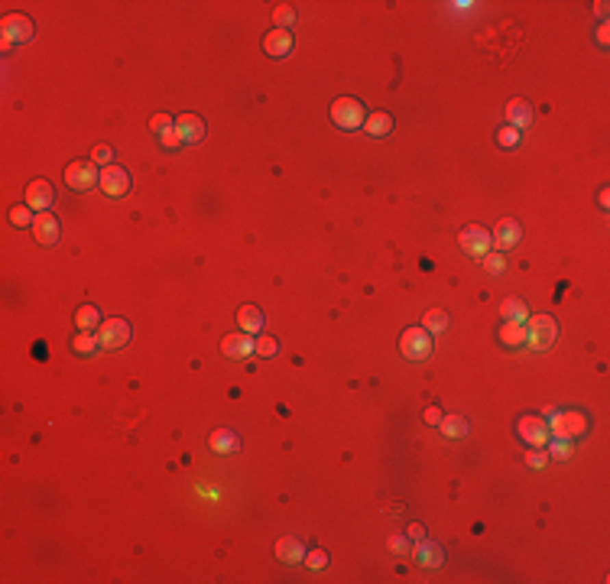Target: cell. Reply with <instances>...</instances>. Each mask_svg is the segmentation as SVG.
Returning a JSON list of instances; mask_svg holds the SVG:
<instances>
[{"mask_svg":"<svg viewBox=\"0 0 610 584\" xmlns=\"http://www.w3.org/2000/svg\"><path fill=\"white\" fill-rule=\"evenodd\" d=\"M526 348L533 351H548L559 338V322L552 315H529L526 318Z\"/></svg>","mask_w":610,"mask_h":584,"instance_id":"1","label":"cell"},{"mask_svg":"<svg viewBox=\"0 0 610 584\" xmlns=\"http://www.w3.org/2000/svg\"><path fill=\"white\" fill-rule=\"evenodd\" d=\"M328 114H331V124L341 127V130H357L367 120V107L357 98H335Z\"/></svg>","mask_w":610,"mask_h":584,"instance_id":"2","label":"cell"},{"mask_svg":"<svg viewBox=\"0 0 610 584\" xmlns=\"http://www.w3.org/2000/svg\"><path fill=\"white\" fill-rule=\"evenodd\" d=\"M587 429H591V422H587V416L585 412H559V416H552L548 419V435L552 438H581L587 435Z\"/></svg>","mask_w":610,"mask_h":584,"instance_id":"3","label":"cell"},{"mask_svg":"<svg viewBox=\"0 0 610 584\" xmlns=\"http://www.w3.org/2000/svg\"><path fill=\"white\" fill-rule=\"evenodd\" d=\"M0 33H3V49H10V46L29 42L36 36V26H33V20L26 13H7L3 23H0Z\"/></svg>","mask_w":610,"mask_h":584,"instance_id":"4","label":"cell"},{"mask_svg":"<svg viewBox=\"0 0 610 584\" xmlns=\"http://www.w3.org/2000/svg\"><path fill=\"white\" fill-rule=\"evenodd\" d=\"M101 182V169L91 160H72L65 169V186L72 192H91Z\"/></svg>","mask_w":610,"mask_h":584,"instance_id":"5","label":"cell"},{"mask_svg":"<svg viewBox=\"0 0 610 584\" xmlns=\"http://www.w3.org/2000/svg\"><path fill=\"white\" fill-rule=\"evenodd\" d=\"M458 244H461V250H464L468 257L484 260L487 253H490V247H494V237H490V231H487L484 224H468V227H461Z\"/></svg>","mask_w":610,"mask_h":584,"instance_id":"6","label":"cell"},{"mask_svg":"<svg viewBox=\"0 0 610 584\" xmlns=\"http://www.w3.org/2000/svg\"><path fill=\"white\" fill-rule=\"evenodd\" d=\"M399 351L406 361H425L432 354V335L425 328H406L399 335Z\"/></svg>","mask_w":610,"mask_h":584,"instance_id":"7","label":"cell"},{"mask_svg":"<svg viewBox=\"0 0 610 584\" xmlns=\"http://www.w3.org/2000/svg\"><path fill=\"white\" fill-rule=\"evenodd\" d=\"M98 341L104 351H117L130 344V322L127 318H104L98 325Z\"/></svg>","mask_w":610,"mask_h":584,"instance_id":"8","label":"cell"},{"mask_svg":"<svg viewBox=\"0 0 610 584\" xmlns=\"http://www.w3.org/2000/svg\"><path fill=\"white\" fill-rule=\"evenodd\" d=\"M101 192L104 195H111V199H124L130 195V173L120 169V166H104L101 169Z\"/></svg>","mask_w":610,"mask_h":584,"instance_id":"9","label":"cell"},{"mask_svg":"<svg viewBox=\"0 0 610 584\" xmlns=\"http://www.w3.org/2000/svg\"><path fill=\"white\" fill-rule=\"evenodd\" d=\"M490 237H494V247L497 250H513L523 240V227H520V221H513V218H500V221L494 224Z\"/></svg>","mask_w":610,"mask_h":584,"instance_id":"10","label":"cell"},{"mask_svg":"<svg viewBox=\"0 0 610 584\" xmlns=\"http://www.w3.org/2000/svg\"><path fill=\"white\" fill-rule=\"evenodd\" d=\"M520 438H523L526 445H533V448H546L548 445V422L546 419H535V416H523L520 419Z\"/></svg>","mask_w":610,"mask_h":584,"instance_id":"11","label":"cell"},{"mask_svg":"<svg viewBox=\"0 0 610 584\" xmlns=\"http://www.w3.org/2000/svg\"><path fill=\"white\" fill-rule=\"evenodd\" d=\"M59 234H62V227H59V218L49 212H39L36 221H33V237H36L42 247H52V244H59Z\"/></svg>","mask_w":610,"mask_h":584,"instance_id":"12","label":"cell"},{"mask_svg":"<svg viewBox=\"0 0 610 584\" xmlns=\"http://www.w3.org/2000/svg\"><path fill=\"white\" fill-rule=\"evenodd\" d=\"M52 199H55V192H52V186L46 182V179H36V182H29V186H26V205H29L36 214L39 212H49Z\"/></svg>","mask_w":610,"mask_h":584,"instance_id":"13","label":"cell"},{"mask_svg":"<svg viewBox=\"0 0 610 584\" xmlns=\"http://www.w3.org/2000/svg\"><path fill=\"white\" fill-rule=\"evenodd\" d=\"M253 341H257V338H253V335H244V331H237V335H227L225 341H221V354H225V357H231V361H244V357H250V354H253Z\"/></svg>","mask_w":610,"mask_h":584,"instance_id":"14","label":"cell"},{"mask_svg":"<svg viewBox=\"0 0 610 584\" xmlns=\"http://www.w3.org/2000/svg\"><path fill=\"white\" fill-rule=\"evenodd\" d=\"M175 134L182 143H201L205 140V120L195 114H179L175 117Z\"/></svg>","mask_w":610,"mask_h":584,"instance_id":"15","label":"cell"},{"mask_svg":"<svg viewBox=\"0 0 610 584\" xmlns=\"http://www.w3.org/2000/svg\"><path fill=\"white\" fill-rule=\"evenodd\" d=\"M263 52L270 59H286L289 52H292V33L289 29H270L263 36Z\"/></svg>","mask_w":610,"mask_h":584,"instance_id":"16","label":"cell"},{"mask_svg":"<svg viewBox=\"0 0 610 584\" xmlns=\"http://www.w3.org/2000/svg\"><path fill=\"white\" fill-rule=\"evenodd\" d=\"M412 559L419 561L422 568H438L442 561H445V552L438 542H429V539H419L416 546H412Z\"/></svg>","mask_w":610,"mask_h":584,"instance_id":"17","label":"cell"},{"mask_svg":"<svg viewBox=\"0 0 610 584\" xmlns=\"http://www.w3.org/2000/svg\"><path fill=\"white\" fill-rule=\"evenodd\" d=\"M276 555H279V561L299 565V561H305V546H302L296 535H279V539H276Z\"/></svg>","mask_w":610,"mask_h":584,"instance_id":"18","label":"cell"},{"mask_svg":"<svg viewBox=\"0 0 610 584\" xmlns=\"http://www.w3.org/2000/svg\"><path fill=\"white\" fill-rule=\"evenodd\" d=\"M212 448L218 455H237V451H240V435H237L234 429H214Z\"/></svg>","mask_w":610,"mask_h":584,"instance_id":"19","label":"cell"},{"mask_svg":"<svg viewBox=\"0 0 610 584\" xmlns=\"http://www.w3.org/2000/svg\"><path fill=\"white\" fill-rule=\"evenodd\" d=\"M507 117H510V127H516V130L529 127L533 124V107H529V101L513 98L510 104H507Z\"/></svg>","mask_w":610,"mask_h":584,"instance_id":"20","label":"cell"},{"mask_svg":"<svg viewBox=\"0 0 610 584\" xmlns=\"http://www.w3.org/2000/svg\"><path fill=\"white\" fill-rule=\"evenodd\" d=\"M237 322L244 328V335H260L263 328V312L257 305H240L237 309Z\"/></svg>","mask_w":610,"mask_h":584,"instance_id":"21","label":"cell"},{"mask_svg":"<svg viewBox=\"0 0 610 584\" xmlns=\"http://www.w3.org/2000/svg\"><path fill=\"white\" fill-rule=\"evenodd\" d=\"M364 130L370 134V137H390V130H393V117L386 111H374V114H367V120H364Z\"/></svg>","mask_w":610,"mask_h":584,"instance_id":"22","label":"cell"},{"mask_svg":"<svg viewBox=\"0 0 610 584\" xmlns=\"http://www.w3.org/2000/svg\"><path fill=\"white\" fill-rule=\"evenodd\" d=\"M500 318H503V322H513V325H523L526 318H529V309H526L523 299H503Z\"/></svg>","mask_w":610,"mask_h":584,"instance_id":"23","label":"cell"},{"mask_svg":"<svg viewBox=\"0 0 610 584\" xmlns=\"http://www.w3.org/2000/svg\"><path fill=\"white\" fill-rule=\"evenodd\" d=\"M500 341H503L507 348H523L526 344V325L503 322V328H500Z\"/></svg>","mask_w":610,"mask_h":584,"instance_id":"24","label":"cell"},{"mask_svg":"<svg viewBox=\"0 0 610 584\" xmlns=\"http://www.w3.org/2000/svg\"><path fill=\"white\" fill-rule=\"evenodd\" d=\"M98 318H101L98 305H81V309L75 312V325L81 331H98V325H101Z\"/></svg>","mask_w":610,"mask_h":584,"instance_id":"25","label":"cell"},{"mask_svg":"<svg viewBox=\"0 0 610 584\" xmlns=\"http://www.w3.org/2000/svg\"><path fill=\"white\" fill-rule=\"evenodd\" d=\"M448 325L451 322H448V312H445V309H429V312H425V331H429V335H432V331L442 335Z\"/></svg>","mask_w":610,"mask_h":584,"instance_id":"26","label":"cell"},{"mask_svg":"<svg viewBox=\"0 0 610 584\" xmlns=\"http://www.w3.org/2000/svg\"><path fill=\"white\" fill-rule=\"evenodd\" d=\"M438 429H442V435H448V438H461L464 432H468V422L461 419V416H445L442 422H438Z\"/></svg>","mask_w":610,"mask_h":584,"instance_id":"27","label":"cell"},{"mask_svg":"<svg viewBox=\"0 0 610 584\" xmlns=\"http://www.w3.org/2000/svg\"><path fill=\"white\" fill-rule=\"evenodd\" d=\"M98 348H101V341H98V335H91V331H81V335L72 341V351H75V354H94Z\"/></svg>","mask_w":610,"mask_h":584,"instance_id":"28","label":"cell"},{"mask_svg":"<svg viewBox=\"0 0 610 584\" xmlns=\"http://www.w3.org/2000/svg\"><path fill=\"white\" fill-rule=\"evenodd\" d=\"M273 20H276V29H289V26L296 23V7L292 3H279L273 10Z\"/></svg>","mask_w":610,"mask_h":584,"instance_id":"29","label":"cell"},{"mask_svg":"<svg viewBox=\"0 0 610 584\" xmlns=\"http://www.w3.org/2000/svg\"><path fill=\"white\" fill-rule=\"evenodd\" d=\"M497 143H500L503 149H516V147H520V130H516V127H510V124L500 127V130H497Z\"/></svg>","mask_w":610,"mask_h":584,"instance_id":"30","label":"cell"},{"mask_svg":"<svg viewBox=\"0 0 610 584\" xmlns=\"http://www.w3.org/2000/svg\"><path fill=\"white\" fill-rule=\"evenodd\" d=\"M390 552H396V555H412V539L406 533H393L390 535Z\"/></svg>","mask_w":610,"mask_h":584,"instance_id":"31","label":"cell"},{"mask_svg":"<svg viewBox=\"0 0 610 584\" xmlns=\"http://www.w3.org/2000/svg\"><path fill=\"white\" fill-rule=\"evenodd\" d=\"M29 212H33L29 205H16V208L10 212V224H13V227H26V224H33V221H36V214H29Z\"/></svg>","mask_w":610,"mask_h":584,"instance_id":"32","label":"cell"},{"mask_svg":"<svg viewBox=\"0 0 610 584\" xmlns=\"http://www.w3.org/2000/svg\"><path fill=\"white\" fill-rule=\"evenodd\" d=\"M548 458H572L568 438H548Z\"/></svg>","mask_w":610,"mask_h":584,"instance_id":"33","label":"cell"},{"mask_svg":"<svg viewBox=\"0 0 610 584\" xmlns=\"http://www.w3.org/2000/svg\"><path fill=\"white\" fill-rule=\"evenodd\" d=\"M484 270L490 276H500L503 270H507V257H503V253H487V257H484Z\"/></svg>","mask_w":610,"mask_h":584,"instance_id":"34","label":"cell"},{"mask_svg":"<svg viewBox=\"0 0 610 584\" xmlns=\"http://www.w3.org/2000/svg\"><path fill=\"white\" fill-rule=\"evenodd\" d=\"M276 351H279V341H273V338H257L253 341V354H260V357H273Z\"/></svg>","mask_w":610,"mask_h":584,"instance_id":"35","label":"cell"},{"mask_svg":"<svg viewBox=\"0 0 610 584\" xmlns=\"http://www.w3.org/2000/svg\"><path fill=\"white\" fill-rule=\"evenodd\" d=\"M526 464L533 468V471H542L548 464V451H542V448H529L526 451Z\"/></svg>","mask_w":610,"mask_h":584,"instance_id":"36","label":"cell"},{"mask_svg":"<svg viewBox=\"0 0 610 584\" xmlns=\"http://www.w3.org/2000/svg\"><path fill=\"white\" fill-rule=\"evenodd\" d=\"M305 565H309L312 572H322L325 565H328V552H325V548H312V552H305Z\"/></svg>","mask_w":610,"mask_h":584,"instance_id":"37","label":"cell"},{"mask_svg":"<svg viewBox=\"0 0 610 584\" xmlns=\"http://www.w3.org/2000/svg\"><path fill=\"white\" fill-rule=\"evenodd\" d=\"M111 160H114V149L107 147V143H98V147L91 149V162H101V169L111 166Z\"/></svg>","mask_w":610,"mask_h":584,"instance_id":"38","label":"cell"},{"mask_svg":"<svg viewBox=\"0 0 610 584\" xmlns=\"http://www.w3.org/2000/svg\"><path fill=\"white\" fill-rule=\"evenodd\" d=\"M150 127H153V134H166V130H173L175 127V120L169 117V114H156L150 120Z\"/></svg>","mask_w":610,"mask_h":584,"instance_id":"39","label":"cell"},{"mask_svg":"<svg viewBox=\"0 0 610 584\" xmlns=\"http://www.w3.org/2000/svg\"><path fill=\"white\" fill-rule=\"evenodd\" d=\"M160 143H162L166 149L182 147V140H179V134H175V127H173V130H166V134H160Z\"/></svg>","mask_w":610,"mask_h":584,"instance_id":"40","label":"cell"},{"mask_svg":"<svg viewBox=\"0 0 610 584\" xmlns=\"http://www.w3.org/2000/svg\"><path fill=\"white\" fill-rule=\"evenodd\" d=\"M442 419H445V412L438 409V406H429V409H425V422L429 425H438Z\"/></svg>","mask_w":610,"mask_h":584,"instance_id":"41","label":"cell"},{"mask_svg":"<svg viewBox=\"0 0 610 584\" xmlns=\"http://www.w3.org/2000/svg\"><path fill=\"white\" fill-rule=\"evenodd\" d=\"M406 535H409L412 542H419V539H425V529L419 526V522H409V529H406Z\"/></svg>","mask_w":610,"mask_h":584,"instance_id":"42","label":"cell"},{"mask_svg":"<svg viewBox=\"0 0 610 584\" xmlns=\"http://www.w3.org/2000/svg\"><path fill=\"white\" fill-rule=\"evenodd\" d=\"M598 42H600V46H607V42H610V26L607 23L598 26Z\"/></svg>","mask_w":610,"mask_h":584,"instance_id":"43","label":"cell"},{"mask_svg":"<svg viewBox=\"0 0 610 584\" xmlns=\"http://www.w3.org/2000/svg\"><path fill=\"white\" fill-rule=\"evenodd\" d=\"M607 7H610L607 0H598V3H594V13H598L600 20H604V16H607Z\"/></svg>","mask_w":610,"mask_h":584,"instance_id":"44","label":"cell"},{"mask_svg":"<svg viewBox=\"0 0 610 584\" xmlns=\"http://www.w3.org/2000/svg\"><path fill=\"white\" fill-rule=\"evenodd\" d=\"M559 406H546V412H542V419H552V416H559Z\"/></svg>","mask_w":610,"mask_h":584,"instance_id":"45","label":"cell"},{"mask_svg":"<svg viewBox=\"0 0 610 584\" xmlns=\"http://www.w3.org/2000/svg\"><path fill=\"white\" fill-rule=\"evenodd\" d=\"M607 205H610V192L604 188V192H600V208H607Z\"/></svg>","mask_w":610,"mask_h":584,"instance_id":"46","label":"cell"}]
</instances>
